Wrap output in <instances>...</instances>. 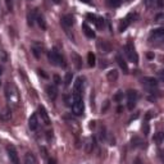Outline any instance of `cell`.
I'll return each mask as SVG.
<instances>
[{
	"instance_id": "obj_1",
	"label": "cell",
	"mask_w": 164,
	"mask_h": 164,
	"mask_svg": "<svg viewBox=\"0 0 164 164\" xmlns=\"http://www.w3.org/2000/svg\"><path fill=\"white\" fill-rule=\"evenodd\" d=\"M71 108H72V113L74 115H82L84 114V110H85V104H84V100H82V96L81 94L78 92H73L72 95V104H71Z\"/></svg>"
},
{
	"instance_id": "obj_39",
	"label": "cell",
	"mask_w": 164,
	"mask_h": 164,
	"mask_svg": "<svg viewBox=\"0 0 164 164\" xmlns=\"http://www.w3.org/2000/svg\"><path fill=\"white\" fill-rule=\"evenodd\" d=\"M133 164H142V161H141V159H140V158H136Z\"/></svg>"
},
{
	"instance_id": "obj_41",
	"label": "cell",
	"mask_w": 164,
	"mask_h": 164,
	"mask_svg": "<svg viewBox=\"0 0 164 164\" xmlns=\"http://www.w3.org/2000/svg\"><path fill=\"white\" fill-rule=\"evenodd\" d=\"M153 117V114H151V112H149L147 114H146V119H150V118H151Z\"/></svg>"
},
{
	"instance_id": "obj_42",
	"label": "cell",
	"mask_w": 164,
	"mask_h": 164,
	"mask_svg": "<svg viewBox=\"0 0 164 164\" xmlns=\"http://www.w3.org/2000/svg\"><path fill=\"white\" fill-rule=\"evenodd\" d=\"M147 58H150V59H153V58H154V54H151V53H149V54H147Z\"/></svg>"
},
{
	"instance_id": "obj_12",
	"label": "cell",
	"mask_w": 164,
	"mask_h": 164,
	"mask_svg": "<svg viewBox=\"0 0 164 164\" xmlns=\"http://www.w3.org/2000/svg\"><path fill=\"white\" fill-rule=\"evenodd\" d=\"M60 21H62V24H63L64 27H72L73 23H74V18H73L71 14H65V16H63Z\"/></svg>"
},
{
	"instance_id": "obj_18",
	"label": "cell",
	"mask_w": 164,
	"mask_h": 164,
	"mask_svg": "<svg viewBox=\"0 0 164 164\" xmlns=\"http://www.w3.org/2000/svg\"><path fill=\"white\" fill-rule=\"evenodd\" d=\"M82 30H84V33L89 37V38H95V32L92 31V28L87 24V23H84L82 24Z\"/></svg>"
},
{
	"instance_id": "obj_9",
	"label": "cell",
	"mask_w": 164,
	"mask_h": 164,
	"mask_svg": "<svg viewBox=\"0 0 164 164\" xmlns=\"http://www.w3.org/2000/svg\"><path fill=\"white\" fill-rule=\"evenodd\" d=\"M46 94H48V96L51 99V100H55L57 96H58V90L55 86H53V85H48L46 86Z\"/></svg>"
},
{
	"instance_id": "obj_6",
	"label": "cell",
	"mask_w": 164,
	"mask_h": 164,
	"mask_svg": "<svg viewBox=\"0 0 164 164\" xmlns=\"http://www.w3.org/2000/svg\"><path fill=\"white\" fill-rule=\"evenodd\" d=\"M136 101H137V91L136 90H128L127 91V106L130 110L135 108Z\"/></svg>"
},
{
	"instance_id": "obj_37",
	"label": "cell",
	"mask_w": 164,
	"mask_h": 164,
	"mask_svg": "<svg viewBox=\"0 0 164 164\" xmlns=\"http://www.w3.org/2000/svg\"><path fill=\"white\" fill-rule=\"evenodd\" d=\"M144 3H145L146 7H150V5L153 4V0H144Z\"/></svg>"
},
{
	"instance_id": "obj_2",
	"label": "cell",
	"mask_w": 164,
	"mask_h": 164,
	"mask_svg": "<svg viewBox=\"0 0 164 164\" xmlns=\"http://www.w3.org/2000/svg\"><path fill=\"white\" fill-rule=\"evenodd\" d=\"M48 58H49V62L53 64V65H58V67H65V63H64V59L63 57L60 55V53L57 50V49H53L48 53Z\"/></svg>"
},
{
	"instance_id": "obj_20",
	"label": "cell",
	"mask_w": 164,
	"mask_h": 164,
	"mask_svg": "<svg viewBox=\"0 0 164 164\" xmlns=\"http://www.w3.org/2000/svg\"><path fill=\"white\" fill-rule=\"evenodd\" d=\"M87 19H90V22L95 23L98 27H101V24H104V21H103V19L98 18L96 16H94V14H87Z\"/></svg>"
},
{
	"instance_id": "obj_13",
	"label": "cell",
	"mask_w": 164,
	"mask_h": 164,
	"mask_svg": "<svg viewBox=\"0 0 164 164\" xmlns=\"http://www.w3.org/2000/svg\"><path fill=\"white\" fill-rule=\"evenodd\" d=\"M38 114L41 115V119L44 120L45 125H50V118H49V114L46 112V109L44 106H38Z\"/></svg>"
},
{
	"instance_id": "obj_25",
	"label": "cell",
	"mask_w": 164,
	"mask_h": 164,
	"mask_svg": "<svg viewBox=\"0 0 164 164\" xmlns=\"http://www.w3.org/2000/svg\"><path fill=\"white\" fill-rule=\"evenodd\" d=\"M72 78H73L72 72H67L65 78H64V85H65V86H69V85H71V82H72Z\"/></svg>"
},
{
	"instance_id": "obj_30",
	"label": "cell",
	"mask_w": 164,
	"mask_h": 164,
	"mask_svg": "<svg viewBox=\"0 0 164 164\" xmlns=\"http://www.w3.org/2000/svg\"><path fill=\"white\" fill-rule=\"evenodd\" d=\"M5 4H7V8L9 12L13 10V0H5Z\"/></svg>"
},
{
	"instance_id": "obj_29",
	"label": "cell",
	"mask_w": 164,
	"mask_h": 164,
	"mask_svg": "<svg viewBox=\"0 0 164 164\" xmlns=\"http://www.w3.org/2000/svg\"><path fill=\"white\" fill-rule=\"evenodd\" d=\"M113 99H114L115 101H120V100L123 99V92H122V91H118V92L114 95V96H113Z\"/></svg>"
},
{
	"instance_id": "obj_27",
	"label": "cell",
	"mask_w": 164,
	"mask_h": 164,
	"mask_svg": "<svg viewBox=\"0 0 164 164\" xmlns=\"http://www.w3.org/2000/svg\"><path fill=\"white\" fill-rule=\"evenodd\" d=\"M144 142H142V140L140 139V137H133L132 139V146H139V147H142L144 145H142Z\"/></svg>"
},
{
	"instance_id": "obj_22",
	"label": "cell",
	"mask_w": 164,
	"mask_h": 164,
	"mask_svg": "<svg viewBox=\"0 0 164 164\" xmlns=\"http://www.w3.org/2000/svg\"><path fill=\"white\" fill-rule=\"evenodd\" d=\"M36 14L37 13L35 12V10H31L28 14H27V22H28V26H33V23H35V21H36Z\"/></svg>"
},
{
	"instance_id": "obj_4",
	"label": "cell",
	"mask_w": 164,
	"mask_h": 164,
	"mask_svg": "<svg viewBox=\"0 0 164 164\" xmlns=\"http://www.w3.org/2000/svg\"><path fill=\"white\" fill-rule=\"evenodd\" d=\"M149 41L150 43H161V41H164V27H159V28H155L150 32Z\"/></svg>"
},
{
	"instance_id": "obj_31",
	"label": "cell",
	"mask_w": 164,
	"mask_h": 164,
	"mask_svg": "<svg viewBox=\"0 0 164 164\" xmlns=\"http://www.w3.org/2000/svg\"><path fill=\"white\" fill-rule=\"evenodd\" d=\"M109 105H110V101H109V100H106V101L104 103V106L101 108V113H105V112L108 110V108H109Z\"/></svg>"
},
{
	"instance_id": "obj_10",
	"label": "cell",
	"mask_w": 164,
	"mask_h": 164,
	"mask_svg": "<svg viewBox=\"0 0 164 164\" xmlns=\"http://www.w3.org/2000/svg\"><path fill=\"white\" fill-rule=\"evenodd\" d=\"M131 19H133V14H128L125 19H123V21L120 22V24H119V31H120V32H123V31H125V30L127 28V27L131 24V22H132Z\"/></svg>"
},
{
	"instance_id": "obj_45",
	"label": "cell",
	"mask_w": 164,
	"mask_h": 164,
	"mask_svg": "<svg viewBox=\"0 0 164 164\" xmlns=\"http://www.w3.org/2000/svg\"><path fill=\"white\" fill-rule=\"evenodd\" d=\"M81 2H85V3H87V2H89V0H81Z\"/></svg>"
},
{
	"instance_id": "obj_38",
	"label": "cell",
	"mask_w": 164,
	"mask_h": 164,
	"mask_svg": "<svg viewBox=\"0 0 164 164\" xmlns=\"http://www.w3.org/2000/svg\"><path fill=\"white\" fill-rule=\"evenodd\" d=\"M48 164H57V161H55V159L50 158V159H48Z\"/></svg>"
},
{
	"instance_id": "obj_32",
	"label": "cell",
	"mask_w": 164,
	"mask_h": 164,
	"mask_svg": "<svg viewBox=\"0 0 164 164\" xmlns=\"http://www.w3.org/2000/svg\"><path fill=\"white\" fill-rule=\"evenodd\" d=\"M54 82H55V85H60L62 79H60V77L58 74H54Z\"/></svg>"
},
{
	"instance_id": "obj_7",
	"label": "cell",
	"mask_w": 164,
	"mask_h": 164,
	"mask_svg": "<svg viewBox=\"0 0 164 164\" xmlns=\"http://www.w3.org/2000/svg\"><path fill=\"white\" fill-rule=\"evenodd\" d=\"M141 82H142V85H144L147 90H150V91H153L154 89L158 87V79L154 78V77H144V78L141 79Z\"/></svg>"
},
{
	"instance_id": "obj_33",
	"label": "cell",
	"mask_w": 164,
	"mask_h": 164,
	"mask_svg": "<svg viewBox=\"0 0 164 164\" xmlns=\"http://www.w3.org/2000/svg\"><path fill=\"white\" fill-rule=\"evenodd\" d=\"M158 77H159V79L161 82H164V69H161V71L158 72Z\"/></svg>"
},
{
	"instance_id": "obj_46",
	"label": "cell",
	"mask_w": 164,
	"mask_h": 164,
	"mask_svg": "<svg viewBox=\"0 0 164 164\" xmlns=\"http://www.w3.org/2000/svg\"><path fill=\"white\" fill-rule=\"evenodd\" d=\"M163 137H164V133H163Z\"/></svg>"
},
{
	"instance_id": "obj_17",
	"label": "cell",
	"mask_w": 164,
	"mask_h": 164,
	"mask_svg": "<svg viewBox=\"0 0 164 164\" xmlns=\"http://www.w3.org/2000/svg\"><path fill=\"white\" fill-rule=\"evenodd\" d=\"M82 89H84V78L82 77H78L77 79H76V82H74V86H73V92H78V94H81L82 92Z\"/></svg>"
},
{
	"instance_id": "obj_35",
	"label": "cell",
	"mask_w": 164,
	"mask_h": 164,
	"mask_svg": "<svg viewBox=\"0 0 164 164\" xmlns=\"http://www.w3.org/2000/svg\"><path fill=\"white\" fill-rule=\"evenodd\" d=\"M159 158H160V160L164 163V150H159Z\"/></svg>"
},
{
	"instance_id": "obj_16",
	"label": "cell",
	"mask_w": 164,
	"mask_h": 164,
	"mask_svg": "<svg viewBox=\"0 0 164 164\" xmlns=\"http://www.w3.org/2000/svg\"><path fill=\"white\" fill-rule=\"evenodd\" d=\"M115 60H117V63H118V65L122 68V69H123V72H125V73H128V65H127V63H126V60L125 59H123L120 55H119V54H118V55L115 57Z\"/></svg>"
},
{
	"instance_id": "obj_44",
	"label": "cell",
	"mask_w": 164,
	"mask_h": 164,
	"mask_svg": "<svg viewBox=\"0 0 164 164\" xmlns=\"http://www.w3.org/2000/svg\"><path fill=\"white\" fill-rule=\"evenodd\" d=\"M2 73H3V67H0V76H2Z\"/></svg>"
},
{
	"instance_id": "obj_26",
	"label": "cell",
	"mask_w": 164,
	"mask_h": 164,
	"mask_svg": "<svg viewBox=\"0 0 164 164\" xmlns=\"http://www.w3.org/2000/svg\"><path fill=\"white\" fill-rule=\"evenodd\" d=\"M106 4L110 8H117L120 5V0H106Z\"/></svg>"
},
{
	"instance_id": "obj_8",
	"label": "cell",
	"mask_w": 164,
	"mask_h": 164,
	"mask_svg": "<svg viewBox=\"0 0 164 164\" xmlns=\"http://www.w3.org/2000/svg\"><path fill=\"white\" fill-rule=\"evenodd\" d=\"M7 153H8V156L10 159V161L13 164H19V158H18V154H17V150L13 145H8L7 146Z\"/></svg>"
},
{
	"instance_id": "obj_14",
	"label": "cell",
	"mask_w": 164,
	"mask_h": 164,
	"mask_svg": "<svg viewBox=\"0 0 164 164\" xmlns=\"http://www.w3.org/2000/svg\"><path fill=\"white\" fill-rule=\"evenodd\" d=\"M28 127L32 131H36L38 127V119H37V114H32L28 119Z\"/></svg>"
},
{
	"instance_id": "obj_11",
	"label": "cell",
	"mask_w": 164,
	"mask_h": 164,
	"mask_svg": "<svg viewBox=\"0 0 164 164\" xmlns=\"http://www.w3.org/2000/svg\"><path fill=\"white\" fill-rule=\"evenodd\" d=\"M98 48L100 49L101 53H105V54L112 51V46H110V44H109L108 41H99V43H98Z\"/></svg>"
},
{
	"instance_id": "obj_28",
	"label": "cell",
	"mask_w": 164,
	"mask_h": 164,
	"mask_svg": "<svg viewBox=\"0 0 164 164\" xmlns=\"http://www.w3.org/2000/svg\"><path fill=\"white\" fill-rule=\"evenodd\" d=\"M163 139H164V137H163V133H156V135L154 136V139H153V140H154L156 144H160V142L163 141Z\"/></svg>"
},
{
	"instance_id": "obj_15",
	"label": "cell",
	"mask_w": 164,
	"mask_h": 164,
	"mask_svg": "<svg viewBox=\"0 0 164 164\" xmlns=\"http://www.w3.org/2000/svg\"><path fill=\"white\" fill-rule=\"evenodd\" d=\"M71 58H72V62L76 65L77 69H81V68H82V59H81V57L78 55L77 53H72L71 54Z\"/></svg>"
},
{
	"instance_id": "obj_24",
	"label": "cell",
	"mask_w": 164,
	"mask_h": 164,
	"mask_svg": "<svg viewBox=\"0 0 164 164\" xmlns=\"http://www.w3.org/2000/svg\"><path fill=\"white\" fill-rule=\"evenodd\" d=\"M36 21H37V23H38V26L41 27V28L46 30V23H45V19H44L43 16H41V14H36Z\"/></svg>"
},
{
	"instance_id": "obj_36",
	"label": "cell",
	"mask_w": 164,
	"mask_h": 164,
	"mask_svg": "<svg viewBox=\"0 0 164 164\" xmlns=\"http://www.w3.org/2000/svg\"><path fill=\"white\" fill-rule=\"evenodd\" d=\"M156 4H158L159 8H163V7H164V2H163V0H156Z\"/></svg>"
},
{
	"instance_id": "obj_5",
	"label": "cell",
	"mask_w": 164,
	"mask_h": 164,
	"mask_svg": "<svg viewBox=\"0 0 164 164\" xmlns=\"http://www.w3.org/2000/svg\"><path fill=\"white\" fill-rule=\"evenodd\" d=\"M5 95H7V99L10 104H18V94L16 91V89L10 86V85H7L5 87Z\"/></svg>"
},
{
	"instance_id": "obj_3",
	"label": "cell",
	"mask_w": 164,
	"mask_h": 164,
	"mask_svg": "<svg viewBox=\"0 0 164 164\" xmlns=\"http://www.w3.org/2000/svg\"><path fill=\"white\" fill-rule=\"evenodd\" d=\"M125 51H126L127 57H128V59H130L131 62L139 63V55H137V53H136V49H135L133 43H132L131 40L127 41V44H126V46H125Z\"/></svg>"
},
{
	"instance_id": "obj_23",
	"label": "cell",
	"mask_w": 164,
	"mask_h": 164,
	"mask_svg": "<svg viewBox=\"0 0 164 164\" xmlns=\"http://www.w3.org/2000/svg\"><path fill=\"white\" fill-rule=\"evenodd\" d=\"M87 64L90 67H95V64H96V57H95V54L92 51L87 54Z\"/></svg>"
},
{
	"instance_id": "obj_19",
	"label": "cell",
	"mask_w": 164,
	"mask_h": 164,
	"mask_svg": "<svg viewBox=\"0 0 164 164\" xmlns=\"http://www.w3.org/2000/svg\"><path fill=\"white\" fill-rule=\"evenodd\" d=\"M106 78L109 82H115L118 79V71L117 69H112L106 73Z\"/></svg>"
},
{
	"instance_id": "obj_34",
	"label": "cell",
	"mask_w": 164,
	"mask_h": 164,
	"mask_svg": "<svg viewBox=\"0 0 164 164\" xmlns=\"http://www.w3.org/2000/svg\"><path fill=\"white\" fill-rule=\"evenodd\" d=\"M142 130H144V135H149V125H147V123H145V125H144Z\"/></svg>"
},
{
	"instance_id": "obj_40",
	"label": "cell",
	"mask_w": 164,
	"mask_h": 164,
	"mask_svg": "<svg viewBox=\"0 0 164 164\" xmlns=\"http://www.w3.org/2000/svg\"><path fill=\"white\" fill-rule=\"evenodd\" d=\"M38 73H40V74H41V76H43V77H45V78H46V77H48V76H46V74H45V73H44V71H41V69H38Z\"/></svg>"
},
{
	"instance_id": "obj_43",
	"label": "cell",
	"mask_w": 164,
	"mask_h": 164,
	"mask_svg": "<svg viewBox=\"0 0 164 164\" xmlns=\"http://www.w3.org/2000/svg\"><path fill=\"white\" fill-rule=\"evenodd\" d=\"M53 2H54V3H55V4H59V3L62 2V0H53Z\"/></svg>"
},
{
	"instance_id": "obj_21",
	"label": "cell",
	"mask_w": 164,
	"mask_h": 164,
	"mask_svg": "<svg viewBox=\"0 0 164 164\" xmlns=\"http://www.w3.org/2000/svg\"><path fill=\"white\" fill-rule=\"evenodd\" d=\"M24 164H37L35 155L31 154V153H27V154L24 155Z\"/></svg>"
}]
</instances>
